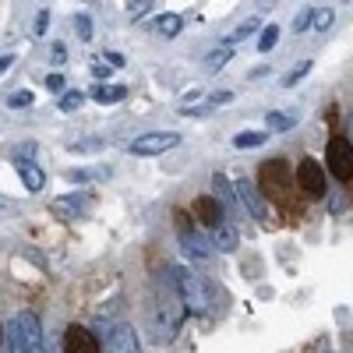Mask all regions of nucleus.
Segmentation results:
<instances>
[{
  "instance_id": "26",
  "label": "nucleus",
  "mask_w": 353,
  "mask_h": 353,
  "mask_svg": "<svg viewBox=\"0 0 353 353\" xmlns=\"http://www.w3.org/2000/svg\"><path fill=\"white\" fill-rule=\"evenodd\" d=\"M32 103H36V96L28 92V88H21V92H14V96L8 99V106H11V110H28Z\"/></svg>"
},
{
  "instance_id": "30",
  "label": "nucleus",
  "mask_w": 353,
  "mask_h": 353,
  "mask_svg": "<svg viewBox=\"0 0 353 353\" xmlns=\"http://www.w3.org/2000/svg\"><path fill=\"white\" fill-rule=\"evenodd\" d=\"M46 88H50V92H61V96H64V74H61V71L46 74Z\"/></svg>"
},
{
  "instance_id": "6",
  "label": "nucleus",
  "mask_w": 353,
  "mask_h": 353,
  "mask_svg": "<svg viewBox=\"0 0 353 353\" xmlns=\"http://www.w3.org/2000/svg\"><path fill=\"white\" fill-rule=\"evenodd\" d=\"M176 237H181V248H184V254H188V258H194V261L212 258V244L205 241L198 230H191V226H188V216H184V212H176Z\"/></svg>"
},
{
  "instance_id": "32",
  "label": "nucleus",
  "mask_w": 353,
  "mask_h": 353,
  "mask_svg": "<svg viewBox=\"0 0 353 353\" xmlns=\"http://www.w3.org/2000/svg\"><path fill=\"white\" fill-rule=\"evenodd\" d=\"M46 25H50V11H39V14H36V25H32V32L43 36V32H46Z\"/></svg>"
},
{
  "instance_id": "4",
  "label": "nucleus",
  "mask_w": 353,
  "mask_h": 353,
  "mask_svg": "<svg viewBox=\"0 0 353 353\" xmlns=\"http://www.w3.org/2000/svg\"><path fill=\"white\" fill-rule=\"evenodd\" d=\"M297 188H301V194L311 198V201L325 198V170H321L318 159H311V156L301 159V166H297Z\"/></svg>"
},
{
  "instance_id": "16",
  "label": "nucleus",
  "mask_w": 353,
  "mask_h": 353,
  "mask_svg": "<svg viewBox=\"0 0 353 353\" xmlns=\"http://www.w3.org/2000/svg\"><path fill=\"white\" fill-rule=\"evenodd\" d=\"M265 141H269V131H241L233 134V149H258Z\"/></svg>"
},
{
  "instance_id": "34",
  "label": "nucleus",
  "mask_w": 353,
  "mask_h": 353,
  "mask_svg": "<svg viewBox=\"0 0 353 353\" xmlns=\"http://www.w3.org/2000/svg\"><path fill=\"white\" fill-rule=\"evenodd\" d=\"M233 99V92H216L212 99H209V106H223V103H230Z\"/></svg>"
},
{
  "instance_id": "18",
  "label": "nucleus",
  "mask_w": 353,
  "mask_h": 353,
  "mask_svg": "<svg viewBox=\"0 0 353 353\" xmlns=\"http://www.w3.org/2000/svg\"><path fill=\"white\" fill-rule=\"evenodd\" d=\"M156 21H159V32H163V36H170V39L184 28V18H181V14H173V11H163Z\"/></svg>"
},
{
  "instance_id": "35",
  "label": "nucleus",
  "mask_w": 353,
  "mask_h": 353,
  "mask_svg": "<svg viewBox=\"0 0 353 353\" xmlns=\"http://www.w3.org/2000/svg\"><path fill=\"white\" fill-rule=\"evenodd\" d=\"M106 61H110V68H124V57L121 53H106Z\"/></svg>"
},
{
  "instance_id": "38",
  "label": "nucleus",
  "mask_w": 353,
  "mask_h": 353,
  "mask_svg": "<svg viewBox=\"0 0 353 353\" xmlns=\"http://www.w3.org/2000/svg\"><path fill=\"white\" fill-rule=\"evenodd\" d=\"M0 212H4V201H0Z\"/></svg>"
},
{
  "instance_id": "37",
  "label": "nucleus",
  "mask_w": 353,
  "mask_h": 353,
  "mask_svg": "<svg viewBox=\"0 0 353 353\" xmlns=\"http://www.w3.org/2000/svg\"><path fill=\"white\" fill-rule=\"evenodd\" d=\"M0 343H4V329H0Z\"/></svg>"
},
{
  "instance_id": "23",
  "label": "nucleus",
  "mask_w": 353,
  "mask_h": 353,
  "mask_svg": "<svg viewBox=\"0 0 353 353\" xmlns=\"http://www.w3.org/2000/svg\"><path fill=\"white\" fill-rule=\"evenodd\" d=\"M311 68H314L311 61H304V64H297V68H293V71H290V74L283 78V88H293V85H301V81H304V78L311 74Z\"/></svg>"
},
{
  "instance_id": "12",
  "label": "nucleus",
  "mask_w": 353,
  "mask_h": 353,
  "mask_svg": "<svg viewBox=\"0 0 353 353\" xmlns=\"http://www.w3.org/2000/svg\"><path fill=\"white\" fill-rule=\"evenodd\" d=\"M14 166H18V173H21V181H25V191H28V194H39V191L46 188V173H43L32 159H21V156H18Z\"/></svg>"
},
{
  "instance_id": "17",
  "label": "nucleus",
  "mask_w": 353,
  "mask_h": 353,
  "mask_svg": "<svg viewBox=\"0 0 353 353\" xmlns=\"http://www.w3.org/2000/svg\"><path fill=\"white\" fill-rule=\"evenodd\" d=\"M124 96H128L124 85H96L92 88V99H99V103H121Z\"/></svg>"
},
{
  "instance_id": "29",
  "label": "nucleus",
  "mask_w": 353,
  "mask_h": 353,
  "mask_svg": "<svg viewBox=\"0 0 353 353\" xmlns=\"http://www.w3.org/2000/svg\"><path fill=\"white\" fill-rule=\"evenodd\" d=\"M258 28H261V21H258V18H248V21H244V25L237 28V32H233V39H244V36H254Z\"/></svg>"
},
{
  "instance_id": "13",
  "label": "nucleus",
  "mask_w": 353,
  "mask_h": 353,
  "mask_svg": "<svg viewBox=\"0 0 353 353\" xmlns=\"http://www.w3.org/2000/svg\"><path fill=\"white\" fill-rule=\"evenodd\" d=\"M194 216H198L205 226H212V230H216V226L223 223V205H219L212 194H205V198L194 201Z\"/></svg>"
},
{
  "instance_id": "8",
  "label": "nucleus",
  "mask_w": 353,
  "mask_h": 353,
  "mask_svg": "<svg viewBox=\"0 0 353 353\" xmlns=\"http://www.w3.org/2000/svg\"><path fill=\"white\" fill-rule=\"evenodd\" d=\"M106 353H141V339L131 325H113L106 336Z\"/></svg>"
},
{
  "instance_id": "22",
  "label": "nucleus",
  "mask_w": 353,
  "mask_h": 353,
  "mask_svg": "<svg viewBox=\"0 0 353 353\" xmlns=\"http://www.w3.org/2000/svg\"><path fill=\"white\" fill-rule=\"evenodd\" d=\"M276 43H279V28H276V25H265L261 36H258V53H269Z\"/></svg>"
},
{
  "instance_id": "31",
  "label": "nucleus",
  "mask_w": 353,
  "mask_h": 353,
  "mask_svg": "<svg viewBox=\"0 0 353 353\" xmlns=\"http://www.w3.org/2000/svg\"><path fill=\"white\" fill-rule=\"evenodd\" d=\"M307 28H311V11H301L293 18V32H307Z\"/></svg>"
},
{
  "instance_id": "21",
  "label": "nucleus",
  "mask_w": 353,
  "mask_h": 353,
  "mask_svg": "<svg viewBox=\"0 0 353 353\" xmlns=\"http://www.w3.org/2000/svg\"><path fill=\"white\" fill-rule=\"evenodd\" d=\"M332 21H336V14H332L329 8H318V11H311V28H318V32H329Z\"/></svg>"
},
{
  "instance_id": "15",
  "label": "nucleus",
  "mask_w": 353,
  "mask_h": 353,
  "mask_svg": "<svg viewBox=\"0 0 353 353\" xmlns=\"http://www.w3.org/2000/svg\"><path fill=\"white\" fill-rule=\"evenodd\" d=\"M50 212L61 216V219H78L81 216V198L71 194V198H53L50 201Z\"/></svg>"
},
{
  "instance_id": "9",
  "label": "nucleus",
  "mask_w": 353,
  "mask_h": 353,
  "mask_svg": "<svg viewBox=\"0 0 353 353\" xmlns=\"http://www.w3.org/2000/svg\"><path fill=\"white\" fill-rule=\"evenodd\" d=\"M64 353H99L96 336L88 332L85 325H71V329L64 332Z\"/></svg>"
},
{
  "instance_id": "20",
  "label": "nucleus",
  "mask_w": 353,
  "mask_h": 353,
  "mask_svg": "<svg viewBox=\"0 0 353 353\" xmlns=\"http://www.w3.org/2000/svg\"><path fill=\"white\" fill-rule=\"evenodd\" d=\"M61 113H74V110H81L85 106V92H78V88H64V96H61Z\"/></svg>"
},
{
  "instance_id": "24",
  "label": "nucleus",
  "mask_w": 353,
  "mask_h": 353,
  "mask_svg": "<svg viewBox=\"0 0 353 353\" xmlns=\"http://www.w3.org/2000/svg\"><path fill=\"white\" fill-rule=\"evenodd\" d=\"M103 145H106L103 138H81V141H71L68 149L71 152H96V149H103Z\"/></svg>"
},
{
  "instance_id": "10",
  "label": "nucleus",
  "mask_w": 353,
  "mask_h": 353,
  "mask_svg": "<svg viewBox=\"0 0 353 353\" xmlns=\"http://www.w3.org/2000/svg\"><path fill=\"white\" fill-rule=\"evenodd\" d=\"M261 184L269 188V194L276 198H286V166H283V159H269L265 163V170H261Z\"/></svg>"
},
{
  "instance_id": "3",
  "label": "nucleus",
  "mask_w": 353,
  "mask_h": 353,
  "mask_svg": "<svg viewBox=\"0 0 353 353\" xmlns=\"http://www.w3.org/2000/svg\"><path fill=\"white\" fill-rule=\"evenodd\" d=\"M325 163H329V170H332L336 181H353V145H350L343 134L329 138V145H325Z\"/></svg>"
},
{
  "instance_id": "33",
  "label": "nucleus",
  "mask_w": 353,
  "mask_h": 353,
  "mask_svg": "<svg viewBox=\"0 0 353 353\" xmlns=\"http://www.w3.org/2000/svg\"><path fill=\"white\" fill-rule=\"evenodd\" d=\"M50 53H53V61H57V64H64V61H68V46H64V43H53Z\"/></svg>"
},
{
  "instance_id": "28",
  "label": "nucleus",
  "mask_w": 353,
  "mask_h": 353,
  "mask_svg": "<svg viewBox=\"0 0 353 353\" xmlns=\"http://www.w3.org/2000/svg\"><path fill=\"white\" fill-rule=\"evenodd\" d=\"M149 4H152V0H128V14H131V21H138L145 11H149Z\"/></svg>"
},
{
  "instance_id": "2",
  "label": "nucleus",
  "mask_w": 353,
  "mask_h": 353,
  "mask_svg": "<svg viewBox=\"0 0 353 353\" xmlns=\"http://www.w3.org/2000/svg\"><path fill=\"white\" fill-rule=\"evenodd\" d=\"M173 286H176V297H181L184 311H191V314H205V311H209V286H205L198 276L176 269L173 272Z\"/></svg>"
},
{
  "instance_id": "1",
  "label": "nucleus",
  "mask_w": 353,
  "mask_h": 353,
  "mask_svg": "<svg viewBox=\"0 0 353 353\" xmlns=\"http://www.w3.org/2000/svg\"><path fill=\"white\" fill-rule=\"evenodd\" d=\"M11 353H46V336H43V321L36 311H18L11 318V325L4 329Z\"/></svg>"
},
{
  "instance_id": "7",
  "label": "nucleus",
  "mask_w": 353,
  "mask_h": 353,
  "mask_svg": "<svg viewBox=\"0 0 353 353\" xmlns=\"http://www.w3.org/2000/svg\"><path fill=\"white\" fill-rule=\"evenodd\" d=\"M233 191H237L241 205H244V209H248L254 219H269V205H265V198H261L258 184H251L248 176H244V181H237V184H233Z\"/></svg>"
},
{
  "instance_id": "25",
  "label": "nucleus",
  "mask_w": 353,
  "mask_h": 353,
  "mask_svg": "<svg viewBox=\"0 0 353 353\" xmlns=\"http://www.w3.org/2000/svg\"><path fill=\"white\" fill-rule=\"evenodd\" d=\"M74 32H78L81 43H88V39H92V18H88V14H78V18H74Z\"/></svg>"
},
{
  "instance_id": "27",
  "label": "nucleus",
  "mask_w": 353,
  "mask_h": 353,
  "mask_svg": "<svg viewBox=\"0 0 353 353\" xmlns=\"http://www.w3.org/2000/svg\"><path fill=\"white\" fill-rule=\"evenodd\" d=\"M230 57H233V50H230V46H219V50L209 57V68H226V64H230Z\"/></svg>"
},
{
  "instance_id": "39",
  "label": "nucleus",
  "mask_w": 353,
  "mask_h": 353,
  "mask_svg": "<svg viewBox=\"0 0 353 353\" xmlns=\"http://www.w3.org/2000/svg\"><path fill=\"white\" fill-rule=\"evenodd\" d=\"M346 4H350V0H346Z\"/></svg>"
},
{
  "instance_id": "14",
  "label": "nucleus",
  "mask_w": 353,
  "mask_h": 353,
  "mask_svg": "<svg viewBox=\"0 0 353 353\" xmlns=\"http://www.w3.org/2000/svg\"><path fill=\"white\" fill-rule=\"evenodd\" d=\"M212 198L223 205V209H233V205H237V191H233V181L226 173H212Z\"/></svg>"
},
{
  "instance_id": "36",
  "label": "nucleus",
  "mask_w": 353,
  "mask_h": 353,
  "mask_svg": "<svg viewBox=\"0 0 353 353\" xmlns=\"http://www.w3.org/2000/svg\"><path fill=\"white\" fill-rule=\"evenodd\" d=\"M11 64H14V57H11V53H8V57H0V74H4Z\"/></svg>"
},
{
  "instance_id": "5",
  "label": "nucleus",
  "mask_w": 353,
  "mask_h": 353,
  "mask_svg": "<svg viewBox=\"0 0 353 353\" xmlns=\"http://www.w3.org/2000/svg\"><path fill=\"white\" fill-rule=\"evenodd\" d=\"M181 145V134L176 131H149V134H138L131 141V152L134 156H163L170 149H176Z\"/></svg>"
},
{
  "instance_id": "11",
  "label": "nucleus",
  "mask_w": 353,
  "mask_h": 353,
  "mask_svg": "<svg viewBox=\"0 0 353 353\" xmlns=\"http://www.w3.org/2000/svg\"><path fill=\"white\" fill-rule=\"evenodd\" d=\"M241 248V233H237V226L233 223H219L216 230H212V251H219V254H233Z\"/></svg>"
},
{
  "instance_id": "19",
  "label": "nucleus",
  "mask_w": 353,
  "mask_h": 353,
  "mask_svg": "<svg viewBox=\"0 0 353 353\" xmlns=\"http://www.w3.org/2000/svg\"><path fill=\"white\" fill-rule=\"evenodd\" d=\"M265 124H269V131H293V124H297V117H293V113H269V117H265Z\"/></svg>"
}]
</instances>
